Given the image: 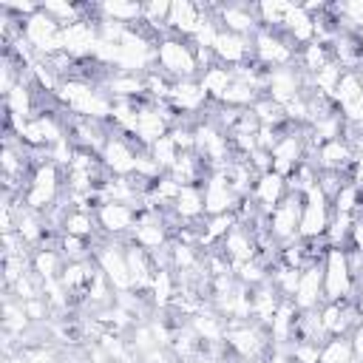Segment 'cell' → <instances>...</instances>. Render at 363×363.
<instances>
[{"label":"cell","mask_w":363,"mask_h":363,"mask_svg":"<svg viewBox=\"0 0 363 363\" xmlns=\"http://www.w3.org/2000/svg\"><path fill=\"white\" fill-rule=\"evenodd\" d=\"M323 298L326 301L354 298V275L349 267V252L340 247H329V252L323 255Z\"/></svg>","instance_id":"277c9868"},{"label":"cell","mask_w":363,"mask_h":363,"mask_svg":"<svg viewBox=\"0 0 363 363\" xmlns=\"http://www.w3.org/2000/svg\"><path fill=\"white\" fill-rule=\"evenodd\" d=\"M332 221V201L320 193V187L315 184L306 196H303V210H301V227L298 235L303 241H315V238H326Z\"/></svg>","instance_id":"8992f818"},{"label":"cell","mask_w":363,"mask_h":363,"mask_svg":"<svg viewBox=\"0 0 363 363\" xmlns=\"http://www.w3.org/2000/svg\"><path fill=\"white\" fill-rule=\"evenodd\" d=\"M96 9H99V17H105V20H113V23H119V26H136V23H142L145 3L111 0V3H102V6H96Z\"/></svg>","instance_id":"4316f807"},{"label":"cell","mask_w":363,"mask_h":363,"mask_svg":"<svg viewBox=\"0 0 363 363\" xmlns=\"http://www.w3.org/2000/svg\"><path fill=\"white\" fill-rule=\"evenodd\" d=\"M306 130L301 125H286L278 145L272 147V170L281 173L284 179H289L303 162H306Z\"/></svg>","instance_id":"5b68a950"},{"label":"cell","mask_w":363,"mask_h":363,"mask_svg":"<svg viewBox=\"0 0 363 363\" xmlns=\"http://www.w3.org/2000/svg\"><path fill=\"white\" fill-rule=\"evenodd\" d=\"M349 179L363 190V153H357L354 156V164H352V173H349Z\"/></svg>","instance_id":"f35d334b"},{"label":"cell","mask_w":363,"mask_h":363,"mask_svg":"<svg viewBox=\"0 0 363 363\" xmlns=\"http://www.w3.org/2000/svg\"><path fill=\"white\" fill-rule=\"evenodd\" d=\"M62 267H65V258L60 250H48V247H40L31 252V272L45 284V281H57L62 275Z\"/></svg>","instance_id":"cb8c5ba5"},{"label":"cell","mask_w":363,"mask_h":363,"mask_svg":"<svg viewBox=\"0 0 363 363\" xmlns=\"http://www.w3.org/2000/svg\"><path fill=\"white\" fill-rule=\"evenodd\" d=\"M218 250H221L224 258L230 261L233 272H235L241 264L258 258V244H255V233H252V227H247V224H235V227L224 235V241L218 244Z\"/></svg>","instance_id":"8fae6325"},{"label":"cell","mask_w":363,"mask_h":363,"mask_svg":"<svg viewBox=\"0 0 363 363\" xmlns=\"http://www.w3.org/2000/svg\"><path fill=\"white\" fill-rule=\"evenodd\" d=\"M346 182H352L346 173H335V170H318V187H320V193L332 201L340 190H343V184Z\"/></svg>","instance_id":"836d02e7"},{"label":"cell","mask_w":363,"mask_h":363,"mask_svg":"<svg viewBox=\"0 0 363 363\" xmlns=\"http://www.w3.org/2000/svg\"><path fill=\"white\" fill-rule=\"evenodd\" d=\"M62 233H68V235H79V238L94 241V238L99 235L96 213H94V210H79V207L68 210V216H65V221H62Z\"/></svg>","instance_id":"484cf974"},{"label":"cell","mask_w":363,"mask_h":363,"mask_svg":"<svg viewBox=\"0 0 363 363\" xmlns=\"http://www.w3.org/2000/svg\"><path fill=\"white\" fill-rule=\"evenodd\" d=\"M147 295H153V303L159 309H167L176 301V295H179V278H176V272L173 269H156Z\"/></svg>","instance_id":"83f0119b"},{"label":"cell","mask_w":363,"mask_h":363,"mask_svg":"<svg viewBox=\"0 0 363 363\" xmlns=\"http://www.w3.org/2000/svg\"><path fill=\"white\" fill-rule=\"evenodd\" d=\"M190 326L193 332L199 335L201 343H224V335H227V318L218 315L216 309L204 312V306L190 318Z\"/></svg>","instance_id":"7402d4cb"},{"label":"cell","mask_w":363,"mask_h":363,"mask_svg":"<svg viewBox=\"0 0 363 363\" xmlns=\"http://www.w3.org/2000/svg\"><path fill=\"white\" fill-rule=\"evenodd\" d=\"M298 318H301L298 306L289 298H284L281 306H278V312L272 315V323H269V340H272V346H289V343H295V337H298Z\"/></svg>","instance_id":"d6986e66"},{"label":"cell","mask_w":363,"mask_h":363,"mask_svg":"<svg viewBox=\"0 0 363 363\" xmlns=\"http://www.w3.org/2000/svg\"><path fill=\"white\" fill-rule=\"evenodd\" d=\"M125 258H128V269H130V278H133V289L136 292H150V284H153V275H156L153 255L147 250H142L139 244L128 241L125 244Z\"/></svg>","instance_id":"ac0fdd59"},{"label":"cell","mask_w":363,"mask_h":363,"mask_svg":"<svg viewBox=\"0 0 363 363\" xmlns=\"http://www.w3.org/2000/svg\"><path fill=\"white\" fill-rule=\"evenodd\" d=\"M261 96H264V94H261L255 85L241 82V79H233V85H230L227 94L221 96V105H227V108H238V111H250Z\"/></svg>","instance_id":"f1b7e54d"},{"label":"cell","mask_w":363,"mask_h":363,"mask_svg":"<svg viewBox=\"0 0 363 363\" xmlns=\"http://www.w3.org/2000/svg\"><path fill=\"white\" fill-rule=\"evenodd\" d=\"M96 224L99 233L108 238H119V241H130V230L139 218V213L122 201H99L96 204Z\"/></svg>","instance_id":"ba28073f"},{"label":"cell","mask_w":363,"mask_h":363,"mask_svg":"<svg viewBox=\"0 0 363 363\" xmlns=\"http://www.w3.org/2000/svg\"><path fill=\"white\" fill-rule=\"evenodd\" d=\"M318 363H354L352 340L349 335H335L320 346V360Z\"/></svg>","instance_id":"f546056e"},{"label":"cell","mask_w":363,"mask_h":363,"mask_svg":"<svg viewBox=\"0 0 363 363\" xmlns=\"http://www.w3.org/2000/svg\"><path fill=\"white\" fill-rule=\"evenodd\" d=\"M184 363H207L201 354H196V357H190V360H184Z\"/></svg>","instance_id":"ab89813d"},{"label":"cell","mask_w":363,"mask_h":363,"mask_svg":"<svg viewBox=\"0 0 363 363\" xmlns=\"http://www.w3.org/2000/svg\"><path fill=\"white\" fill-rule=\"evenodd\" d=\"M182 187H187V184H201L204 182V176L210 173V167L199 159V153L196 150H190V153H179V159H176V164L167 170Z\"/></svg>","instance_id":"603a6c76"},{"label":"cell","mask_w":363,"mask_h":363,"mask_svg":"<svg viewBox=\"0 0 363 363\" xmlns=\"http://www.w3.org/2000/svg\"><path fill=\"white\" fill-rule=\"evenodd\" d=\"M173 213L182 224H201L207 218V210H204V190L201 184H187L182 187V193L176 196L173 201Z\"/></svg>","instance_id":"ffe728a7"},{"label":"cell","mask_w":363,"mask_h":363,"mask_svg":"<svg viewBox=\"0 0 363 363\" xmlns=\"http://www.w3.org/2000/svg\"><path fill=\"white\" fill-rule=\"evenodd\" d=\"M48 301H45V295H37V298H31V301H23V309H26V315H28V320H43L45 315H48Z\"/></svg>","instance_id":"8d00e7d4"},{"label":"cell","mask_w":363,"mask_h":363,"mask_svg":"<svg viewBox=\"0 0 363 363\" xmlns=\"http://www.w3.org/2000/svg\"><path fill=\"white\" fill-rule=\"evenodd\" d=\"M65 193V170L57 162H43L34 167L26 193L20 196L26 201V207L37 210V213H48Z\"/></svg>","instance_id":"6da1fadb"},{"label":"cell","mask_w":363,"mask_h":363,"mask_svg":"<svg viewBox=\"0 0 363 363\" xmlns=\"http://www.w3.org/2000/svg\"><path fill=\"white\" fill-rule=\"evenodd\" d=\"M286 179L281 176V173H275V170H269V173H261L258 179H255V184H252V201L258 204V210L261 213H272L284 199H286Z\"/></svg>","instance_id":"2e32d148"},{"label":"cell","mask_w":363,"mask_h":363,"mask_svg":"<svg viewBox=\"0 0 363 363\" xmlns=\"http://www.w3.org/2000/svg\"><path fill=\"white\" fill-rule=\"evenodd\" d=\"M349 340H352V352H354V363L363 360V320L349 332Z\"/></svg>","instance_id":"74e56055"},{"label":"cell","mask_w":363,"mask_h":363,"mask_svg":"<svg viewBox=\"0 0 363 363\" xmlns=\"http://www.w3.org/2000/svg\"><path fill=\"white\" fill-rule=\"evenodd\" d=\"M247 162H250V167L255 170V176H261V173H269L272 170V153L269 150H261V147H255L250 156H244Z\"/></svg>","instance_id":"d590c367"},{"label":"cell","mask_w":363,"mask_h":363,"mask_svg":"<svg viewBox=\"0 0 363 363\" xmlns=\"http://www.w3.org/2000/svg\"><path fill=\"white\" fill-rule=\"evenodd\" d=\"M292 303L298 306V312H312V309H320L326 303V298H323V261L301 269V281H298V289L292 295Z\"/></svg>","instance_id":"4fadbf2b"},{"label":"cell","mask_w":363,"mask_h":363,"mask_svg":"<svg viewBox=\"0 0 363 363\" xmlns=\"http://www.w3.org/2000/svg\"><path fill=\"white\" fill-rule=\"evenodd\" d=\"M216 17H218V26H221L224 31H233V34H241V37H252V34L261 28L255 3H227V6H216Z\"/></svg>","instance_id":"7c38bea8"},{"label":"cell","mask_w":363,"mask_h":363,"mask_svg":"<svg viewBox=\"0 0 363 363\" xmlns=\"http://www.w3.org/2000/svg\"><path fill=\"white\" fill-rule=\"evenodd\" d=\"M250 111L255 113V119H258L261 125H269V128H286V125H289L284 105H278V102L269 99V96H261Z\"/></svg>","instance_id":"4dcf8cb0"},{"label":"cell","mask_w":363,"mask_h":363,"mask_svg":"<svg viewBox=\"0 0 363 363\" xmlns=\"http://www.w3.org/2000/svg\"><path fill=\"white\" fill-rule=\"evenodd\" d=\"M363 96V82H360V74L357 71H343V77H340V82H337V88H335V105L337 108H346V105H352L354 99H360Z\"/></svg>","instance_id":"1f68e13d"},{"label":"cell","mask_w":363,"mask_h":363,"mask_svg":"<svg viewBox=\"0 0 363 363\" xmlns=\"http://www.w3.org/2000/svg\"><path fill=\"white\" fill-rule=\"evenodd\" d=\"M281 31L301 48V45H306V43L315 40V20H312V14L301 3H292L289 14H286V20L281 26Z\"/></svg>","instance_id":"44dd1931"},{"label":"cell","mask_w":363,"mask_h":363,"mask_svg":"<svg viewBox=\"0 0 363 363\" xmlns=\"http://www.w3.org/2000/svg\"><path fill=\"white\" fill-rule=\"evenodd\" d=\"M147 150H150V156H153V162L159 164V170H162V173H167V170L176 164V159H179V147L173 145L170 133H167V136H162L159 142H153Z\"/></svg>","instance_id":"d6a6232c"},{"label":"cell","mask_w":363,"mask_h":363,"mask_svg":"<svg viewBox=\"0 0 363 363\" xmlns=\"http://www.w3.org/2000/svg\"><path fill=\"white\" fill-rule=\"evenodd\" d=\"M295 57H298V45L284 31L258 28L252 34V62L261 65L264 71L295 65Z\"/></svg>","instance_id":"3957f363"},{"label":"cell","mask_w":363,"mask_h":363,"mask_svg":"<svg viewBox=\"0 0 363 363\" xmlns=\"http://www.w3.org/2000/svg\"><path fill=\"white\" fill-rule=\"evenodd\" d=\"M156 68L167 74L173 82L179 79H193L199 77V62H196V45L184 37H162L156 43Z\"/></svg>","instance_id":"7a4b0ae2"},{"label":"cell","mask_w":363,"mask_h":363,"mask_svg":"<svg viewBox=\"0 0 363 363\" xmlns=\"http://www.w3.org/2000/svg\"><path fill=\"white\" fill-rule=\"evenodd\" d=\"M170 238H173V233L164 224V218H162L159 210H142L139 218H136V224H133V230H130V241L139 244L147 252H156V250L167 247Z\"/></svg>","instance_id":"30bf717a"},{"label":"cell","mask_w":363,"mask_h":363,"mask_svg":"<svg viewBox=\"0 0 363 363\" xmlns=\"http://www.w3.org/2000/svg\"><path fill=\"white\" fill-rule=\"evenodd\" d=\"M204 190V210L207 216H221V213H235L241 196L233 190V184L227 182L224 170H210L201 182Z\"/></svg>","instance_id":"9c48e42d"},{"label":"cell","mask_w":363,"mask_h":363,"mask_svg":"<svg viewBox=\"0 0 363 363\" xmlns=\"http://www.w3.org/2000/svg\"><path fill=\"white\" fill-rule=\"evenodd\" d=\"M301 210H303V196L301 193H286V199L269 213V235L286 247V244H295L301 235H298V227H301Z\"/></svg>","instance_id":"52a82bcc"},{"label":"cell","mask_w":363,"mask_h":363,"mask_svg":"<svg viewBox=\"0 0 363 363\" xmlns=\"http://www.w3.org/2000/svg\"><path fill=\"white\" fill-rule=\"evenodd\" d=\"M213 54L221 65L227 68H235V65H244L252 60V37H241V34H233V31H218L216 43H213Z\"/></svg>","instance_id":"9a60e30c"},{"label":"cell","mask_w":363,"mask_h":363,"mask_svg":"<svg viewBox=\"0 0 363 363\" xmlns=\"http://www.w3.org/2000/svg\"><path fill=\"white\" fill-rule=\"evenodd\" d=\"M201 26V3H190V0H179L170 3V14H167V34L173 37H184L193 40V34Z\"/></svg>","instance_id":"e0dca14e"},{"label":"cell","mask_w":363,"mask_h":363,"mask_svg":"<svg viewBox=\"0 0 363 363\" xmlns=\"http://www.w3.org/2000/svg\"><path fill=\"white\" fill-rule=\"evenodd\" d=\"M354 150H352V145L340 136V139H332V142H323L320 147H318V153L312 156V159H306V162H312L318 170H335V173H352V164H354Z\"/></svg>","instance_id":"5bb4252c"},{"label":"cell","mask_w":363,"mask_h":363,"mask_svg":"<svg viewBox=\"0 0 363 363\" xmlns=\"http://www.w3.org/2000/svg\"><path fill=\"white\" fill-rule=\"evenodd\" d=\"M320 346H323V343L298 340V343H292V360H295V363H318V360H320Z\"/></svg>","instance_id":"e575fe53"},{"label":"cell","mask_w":363,"mask_h":363,"mask_svg":"<svg viewBox=\"0 0 363 363\" xmlns=\"http://www.w3.org/2000/svg\"><path fill=\"white\" fill-rule=\"evenodd\" d=\"M199 82H201L204 94L210 96V102H221V96L227 94V88L233 85V68L216 62V65H210L207 71L199 74Z\"/></svg>","instance_id":"d4e9b609"}]
</instances>
